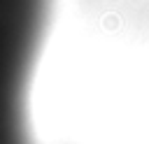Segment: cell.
<instances>
[{
	"label": "cell",
	"mask_w": 149,
	"mask_h": 144,
	"mask_svg": "<svg viewBox=\"0 0 149 144\" xmlns=\"http://www.w3.org/2000/svg\"><path fill=\"white\" fill-rule=\"evenodd\" d=\"M26 81L0 67V144H23Z\"/></svg>",
	"instance_id": "cell-1"
}]
</instances>
